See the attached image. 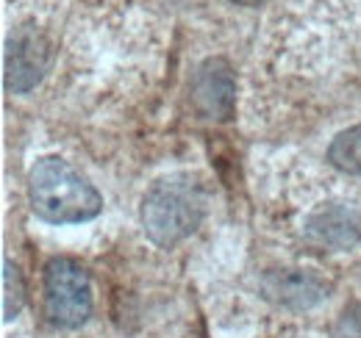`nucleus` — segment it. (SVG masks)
I'll return each mask as SVG.
<instances>
[{
    "mask_svg": "<svg viewBox=\"0 0 361 338\" xmlns=\"http://www.w3.org/2000/svg\"><path fill=\"white\" fill-rule=\"evenodd\" d=\"M303 230L317 247L350 250L361 242V206L342 200L322 203L306 216Z\"/></svg>",
    "mask_w": 361,
    "mask_h": 338,
    "instance_id": "obj_6",
    "label": "nucleus"
},
{
    "mask_svg": "<svg viewBox=\"0 0 361 338\" xmlns=\"http://www.w3.org/2000/svg\"><path fill=\"white\" fill-rule=\"evenodd\" d=\"M25 305V283L20 269L11 263V258H3V322H11L20 316Z\"/></svg>",
    "mask_w": 361,
    "mask_h": 338,
    "instance_id": "obj_9",
    "label": "nucleus"
},
{
    "mask_svg": "<svg viewBox=\"0 0 361 338\" xmlns=\"http://www.w3.org/2000/svg\"><path fill=\"white\" fill-rule=\"evenodd\" d=\"M233 3H242V6H256V3H262V0H233Z\"/></svg>",
    "mask_w": 361,
    "mask_h": 338,
    "instance_id": "obj_11",
    "label": "nucleus"
},
{
    "mask_svg": "<svg viewBox=\"0 0 361 338\" xmlns=\"http://www.w3.org/2000/svg\"><path fill=\"white\" fill-rule=\"evenodd\" d=\"M45 316L61 330H75L92 316V283L87 269L73 258L45 263Z\"/></svg>",
    "mask_w": 361,
    "mask_h": 338,
    "instance_id": "obj_3",
    "label": "nucleus"
},
{
    "mask_svg": "<svg viewBox=\"0 0 361 338\" xmlns=\"http://www.w3.org/2000/svg\"><path fill=\"white\" fill-rule=\"evenodd\" d=\"M328 161L345 175H361V125L336 133L328 147Z\"/></svg>",
    "mask_w": 361,
    "mask_h": 338,
    "instance_id": "obj_8",
    "label": "nucleus"
},
{
    "mask_svg": "<svg viewBox=\"0 0 361 338\" xmlns=\"http://www.w3.org/2000/svg\"><path fill=\"white\" fill-rule=\"evenodd\" d=\"M331 338H361V302H350L339 313Z\"/></svg>",
    "mask_w": 361,
    "mask_h": 338,
    "instance_id": "obj_10",
    "label": "nucleus"
},
{
    "mask_svg": "<svg viewBox=\"0 0 361 338\" xmlns=\"http://www.w3.org/2000/svg\"><path fill=\"white\" fill-rule=\"evenodd\" d=\"M142 227L156 247H176L189 239L206 216V192L189 172H173L150 183L142 197Z\"/></svg>",
    "mask_w": 361,
    "mask_h": 338,
    "instance_id": "obj_2",
    "label": "nucleus"
},
{
    "mask_svg": "<svg viewBox=\"0 0 361 338\" xmlns=\"http://www.w3.org/2000/svg\"><path fill=\"white\" fill-rule=\"evenodd\" d=\"M53 61V47L34 25H20L8 34L3 53V86L11 94H25L45 78Z\"/></svg>",
    "mask_w": 361,
    "mask_h": 338,
    "instance_id": "obj_4",
    "label": "nucleus"
},
{
    "mask_svg": "<svg viewBox=\"0 0 361 338\" xmlns=\"http://www.w3.org/2000/svg\"><path fill=\"white\" fill-rule=\"evenodd\" d=\"M192 106L200 117L228 123L236 111V78L226 58H206L192 75Z\"/></svg>",
    "mask_w": 361,
    "mask_h": 338,
    "instance_id": "obj_5",
    "label": "nucleus"
},
{
    "mask_svg": "<svg viewBox=\"0 0 361 338\" xmlns=\"http://www.w3.org/2000/svg\"><path fill=\"white\" fill-rule=\"evenodd\" d=\"M331 280L314 269H275L262 277V294L289 311H309L331 294Z\"/></svg>",
    "mask_w": 361,
    "mask_h": 338,
    "instance_id": "obj_7",
    "label": "nucleus"
},
{
    "mask_svg": "<svg viewBox=\"0 0 361 338\" xmlns=\"http://www.w3.org/2000/svg\"><path fill=\"white\" fill-rule=\"evenodd\" d=\"M31 211L47 225H81L103 211V197L90 180L59 156H42L28 172Z\"/></svg>",
    "mask_w": 361,
    "mask_h": 338,
    "instance_id": "obj_1",
    "label": "nucleus"
}]
</instances>
